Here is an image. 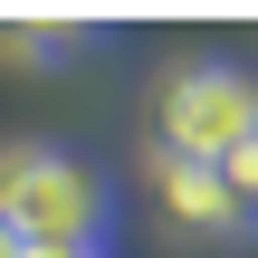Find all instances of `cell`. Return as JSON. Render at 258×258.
Here are the masks:
<instances>
[{"label": "cell", "mask_w": 258, "mask_h": 258, "mask_svg": "<svg viewBox=\"0 0 258 258\" xmlns=\"http://www.w3.org/2000/svg\"><path fill=\"white\" fill-rule=\"evenodd\" d=\"M153 191H163V211H172V230H182V239H239L230 191H220V172H211V163H163V153H153Z\"/></svg>", "instance_id": "3957f363"}, {"label": "cell", "mask_w": 258, "mask_h": 258, "mask_svg": "<svg viewBox=\"0 0 258 258\" xmlns=\"http://www.w3.org/2000/svg\"><path fill=\"white\" fill-rule=\"evenodd\" d=\"M29 258H115V249H29Z\"/></svg>", "instance_id": "8992f818"}, {"label": "cell", "mask_w": 258, "mask_h": 258, "mask_svg": "<svg viewBox=\"0 0 258 258\" xmlns=\"http://www.w3.org/2000/svg\"><path fill=\"white\" fill-rule=\"evenodd\" d=\"M0 258H29V239H19V230H0Z\"/></svg>", "instance_id": "52a82bcc"}, {"label": "cell", "mask_w": 258, "mask_h": 258, "mask_svg": "<svg viewBox=\"0 0 258 258\" xmlns=\"http://www.w3.org/2000/svg\"><path fill=\"white\" fill-rule=\"evenodd\" d=\"M258 144V67L249 57H182L153 86V153L163 163H230Z\"/></svg>", "instance_id": "7a4b0ae2"}, {"label": "cell", "mask_w": 258, "mask_h": 258, "mask_svg": "<svg viewBox=\"0 0 258 258\" xmlns=\"http://www.w3.org/2000/svg\"><path fill=\"white\" fill-rule=\"evenodd\" d=\"M86 48H105L96 19H57V29H38V19H0V57H10V67H77Z\"/></svg>", "instance_id": "277c9868"}, {"label": "cell", "mask_w": 258, "mask_h": 258, "mask_svg": "<svg viewBox=\"0 0 258 258\" xmlns=\"http://www.w3.org/2000/svg\"><path fill=\"white\" fill-rule=\"evenodd\" d=\"M220 172V191H230V220H239V239H258V144H239L230 163H211Z\"/></svg>", "instance_id": "5b68a950"}, {"label": "cell", "mask_w": 258, "mask_h": 258, "mask_svg": "<svg viewBox=\"0 0 258 258\" xmlns=\"http://www.w3.org/2000/svg\"><path fill=\"white\" fill-rule=\"evenodd\" d=\"M0 230L29 249H115V172L57 134L0 144Z\"/></svg>", "instance_id": "6da1fadb"}]
</instances>
